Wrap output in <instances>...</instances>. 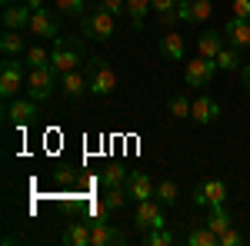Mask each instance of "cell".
<instances>
[{
    "label": "cell",
    "mask_w": 250,
    "mask_h": 246,
    "mask_svg": "<svg viewBox=\"0 0 250 246\" xmlns=\"http://www.w3.org/2000/svg\"><path fill=\"white\" fill-rule=\"evenodd\" d=\"M83 74H87V83H90V94L107 96V94L117 90V74H114V67H110L104 57H90L87 67H83Z\"/></svg>",
    "instance_id": "1"
},
{
    "label": "cell",
    "mask_w": 250,
    "mask_h": 246,
    "mask_svg": "<svg viewBox=\"0 0 250 246\" xmlns=\"http://www.w3.org/2000/svg\"><path fill=\"white\" fill-rule=\"evenodd\" d=\"M80 30H83V37L87 40H110L117 30V17L110 14V10H104V7H97V10H90L87 17H80Z\"/></svg>",
    "instance_id": "2"
},
{
    "label": "cell",
    "mask_w": 250,
    "mask_h": 246,
    "mask_svg": "<svg viewBox=\"0 0 250 246\" xmlns=\"http://www.w3.org/2000/svg\"><path fill=\"white\" fill-rule=\"evenodd\" d=\"M27 63L17 57H7L3 67H0V96L3 100H14L20 94V87H27Z\"/></svg>",
    "instance_id": "3"
},
{
    "label": "cell",
    "mask_w": 250,
    "mask_h": 246,
    "mask_svg": "<svg viewBox=\"0 0 250 246\" xmlns=\"http://www.w3.org/2000/svg\"><path fill=\"white\" fill-rule=\"evenodd\" d=\"M57 70L54 67H37L27 74V96H34L37 103H47L54 96V87H57Z\"/></svg>",
    "instance_id": "4"
},
{
    "label": "cell",
    "mask_w": 250,
    "mask_h": 246,
    "mask_svg": "<svg viewBox=\"0 0 250 246\" xmlns=\"http://www.w3.org/2000/svg\"><path fill=\"white\" fill-rule=\"evenodd\" d=\"M217 70H220V67H217V60H210V57L187 60V63H184V83L193 87V90H200V87H207V83L213 80Z\"/></svg>",
    "instance_id": "5"
},
{
    "label": "cell",
    "mask_w": 250,
    "mask_h": 246,
    "mask_svg": "<svg viewBox=\"0 0 250 246\" xmlns=\"http://www.w3.org/2000/svg\"><path fill=\"white\" fill-rule=\"evenodd\" d=\"M7 127H27V123H34L37 120V100L34 96H14V100H7Z\"/></svg>",
    "instance_id": "6"
},
{
    "label": "cell",
    "mask_w": 250,
    "mask_h": 246,
    "mask_svg": "<svg viewBox=\"0 0 250 246\" xmlns=\"http://www.w3.org/2000/svg\"><path fill=\"white\" fill-rule=\"evenodd\" d=\"M134 227L137 229H157V227H167V220H164V203L150 196V200H140L134 209Z\"/></svg>",
    "instance_id": "7"
},
{
    "label": "cell",
    "mask_w": 250,
    "mask_h": 246,
    "mask_svg": "<svg viewBox=\"0 0 250 246\" xmlns=\"http://www.w3.org/2000/svg\"><path fill=\"white\" fill-rule=\"evenodd\" d=\"M50 67L57 74H67V70H77L80 67V43H70L67 37L54 40V54H50Z\"/></svg>",
    "instance_id": "8"
},
{
    "label": "cell",
    "mask_w": 250,
    "mask_h": 246,
    "mask_svg": "<svg viewBox=\"0 0 250 246\" xmlns=\"http://www.w3.org/2000/svg\"><path fill=\"white\" fill-rule=\"evenodd\" d=\"M193 203H197V207H207V209L210 207H227V183L217 180V176L197 183V189H193Z\"/></svg>",
    "instance_id": "9"
},
{
    "label": "cell",
    "mask_w": 250,
    "mask_h": 246,
    "mask_svg": "<svg viewBox=\"0 0 250 246\" xmlns=\"http://www.w3.org/2000/svg\"><path fill=\"white\" fill-rule=\"evenodd\" d=\"M213 14V3L210 0H180V7H177V20L180 23H207V17Z\"/></svg>",
    "instance_id": "10"
},
{
    "label": "cell",
    "mask_w": 250,
    "mask_h": 246,
    "mask_svg": "<svg viewBox=\"0 0 250 246\" xmlns=\"http://www.w3.org/2000/svg\"><path fill=\"white\" fill-rule=\"evenodd\" d=\"M90 233H94V246H124L127 243V233L120 227H114L110 220H94Z\"/></svg>",
    "instance_id": "11"
},
{
    "label": "cell",
    "mask_w": 250,
    "mask_h": 246,
    "mask_svg": "<svg viewBox=\"0 0 250 246\" xmlns=\"http://www.w3.org/2000/svg\"><path fill=\"white\" fill-rule=\"evenodd\" d=\"M57 30H60V23L57 17L43 7V10H34V17H30V27H27V34L30 37H47V40H57Z\"/></svg>",
    "instance_id": "12"
},
{
    "label": "cell",
    "mask_w": 250,
    "mask_h": 246,
    "mask_svg": "<svg viewBox=\"0 0 250 246\" xmlns=\"http://www.w3.org/2000/svg\"><path fill=\"white\" fill-rule=\"evenodd\" d=\"M30 17H34V10L17 0V3H7L3 7V30H27L30 27Z\"/></svg>",
    "instance_id": "13"
},
{
    "label": "cell",
    "mask_w": 250,
    "mask_h": 246,
    "mask_svg": "<svg viewBox=\"0 0 250 246\" xmlns=\"http://www.w3.org/2000/svg\"><path fill=\"white\" fill-rule=\"evenodd\" d=\"M124 187H127V193H130V200H134V203L150 200V196H154V189H157L154 180H150L144 170H130V176H127V183H124Z\"/></svg>",
    "instance_id": "14"
},
{
    "label": "cell",
    "mask_w": 250,
    "mask_h": 246,
    "mask_svg": "<svg viewBox=\"0 0 250 246\" xmlns=\"http://www.w3.org/2000/svg\"><path fill=\"white\" fill-rule=\"evenodd\" d=\"M220 116V103L213 100V96H193V107H190V120L193 123H200V127H207Z\"/></svg>",
    "instance_id": "15"
},
{
    "label": "cell",
    "mask_w": 250,
    "mask_h": 246,
    "mask_svg": "<svg viewBox=\"0 0 250 246\" xmlns=\"http://www.w3.org/2000/svg\"><path fill=\"white\" fill-rule=\"evenodd\" d=\"M224 37H227V43L240 47V50H247V47H250V20L230 17L227 23H224Z\"/></svg>",
    "instance_id": "16"
},
{
    "label": "cell",
    "mask_w": 250,
    "mask_h": 246,
    "mask_svg": "<svg viewBox=\"0 0 250 246\" xmlns=\"http://www.w3.org/2000/svg\"><path fill=\"white\" fill-rule=\"evenodd\" d=\"M227 47V37H224V30H204L200 37H197V50H200V57H210L217 60V54Z\"/></svg>",
    "instance_id": "17"
},
{
    "label": "cell",
    "mask_w": 250,
    "mask_h": 246,
    "mask_svg": "<svg viewBox=\"0 0 250 246\" xmlns=\"http://www.w3.org/2000/svg\"><path fill=\"white\" fill-rule=\"evenodd\" d=\"M60 83H63V94L70 96V100H80L83 94H90L87 74H80V70H67V74H60Z\"/></svg>",
    "instance_id": "18"
},
{
    "label": "cell",
    "mask_w": 250,
    "mask_h": 246,
    "mask_svg": "<svg viewBox=\"0 0 250 246\" xmlns=\"http://www.w3.org/2000/svg\"><path fill=\"white\" fill-rule=\"evenodd\" d=\"M160 54H164L167 60H184V54H187V43H184V37H180V34L167 30V34L160 37Z\"/></svg>",
    "instance_id": "19"
},
{
    "label": "cell",
    "mask_w": 250,
    "mask_h": 246,
    "mask_svg": "<svg viewBox=\"0 0 250 246\" xmlns=\"http://www.w3.org/2000/svg\"><path fill=\"white\" fill-rule=\"evenodd\" d=\"M63 243L67 246H94L90 223H70V227L63 229Z\"/></svg>",
    "instance_id": "20"
},
{
    "label": "cell",
    "mask_w": 250,
    "mask_h": 246,
    "mask_svg": "<svg viewBox=\"0 0 250 246\" xmlns=\"http://www.w3.org/2000/svg\"><path fill=\"white\" fill-rule=\"evenodd\" d=\"M184 243H190V246H220V236L204 223V227H190V229H187Z\"/></svg>",
    "instance_id": "21"
},
{
    "label": "cell",
    "mask_w": 250,
    "mask_h": 246,
    "mask_svg": "<svg viewBox=\"0 0 250 246\" xmlns=\"http://www.w3.org/2000/svg\"><path fill=\"white\" fill-rule=\"evenodd\" d=\"M23 30H3V37H0V50H3V57H20L23 50H27V40L20 37Z\"/></svg>",
    "instance_id": "22"
},
{
    "label": "cell",
    "mask_w": 250,
    "mask_h": 246,
    "mask_svg": "<svg viewBox=\"0 0 250 246\" xmlns=\"http://www.w3.org/2000/svg\"><path fill=\"white\" fill-rule=\"evenodd\" d=\"M207 227H210L217 236H224V233L233 227V216L227 213V207H210V213H207Z\"/></svg>",
    "instance_id": "23"
},
{
    "label": "cell",
    "mask_w": 250,
    "mask_h": 246,
    "mask_svg": "<svg viewBox=\"0 0 250 246\" xmlns=\"http://www.w3.org/2000/svg\"><path fill=\"white\" fill-rule=\"evenodd\" d=\"M50 54H54V50H47V47H40V43L27 47V50H23V63H27V70H37V67H50Z\"/></svg>",
    "instance_id": "24"
},
{
    "label": "cell",
    "mask_w": 250,
    "mask_h": 246,
    "mask_svg": "<svg viewBox=\"0 0 250 246\" xmlns=\"http://www.w3.org/2000/svg\"><path fill=\"white\" fill-rule=\"evenodd\" d=\"M217 67H220V70H227V74L240 70V67H244V60H240V47L227 43V47H224V50L217 54Z\"/></svg>",
    "instance_id": "25"
},
{
    "label": "cell",
    "mask_w": 250,
    "mask_h": 246,
    "mask_svg": "<svg viewBox=\"0 0 250 246\" xmlns=\"http://www.w3.org/2000/svg\"><path fill=\"white\" fill-rule=\"evenodd\" d=\"M127 200H130L127 187H110L107 193H104V207L110 209V216H114V213H120V209L127 207Z\"/></svg>",
    "instance_id": "26"
},
{
    "label": "cell",
    "mask_w": 250,
    "mask_h": 246,
    "mask_svg": "<svg viewBox=\"0 0 250 246\" xmlns=\"http://www.w3.org/2000/svg\"><path fill=\"white\" fill-rule=\"evenodd\" d=\"M144 243L147 246H173L177 236H173L167 227H157V229H147V233H144Z\"/></svg>",
    "instance_id": "27"
},
{
    "label": "cell",
    "mask_w": 250,
    "mask_h": 246,
    "mask_svg": "<svg viewBox=\"0 0 250 246\" xmlns=\"http://www.w3.org/2000/svg\"><path fill=\"white\" fill-rule=\"evenodd\" d=\"M147 10H150V0H127V14H130V23H134V30L144 27V20H147Z\"/></svg>",
    "instance_id": "28"
},
{
    "label": "cell",
    "mask_w": 250,
    "mask_h": 246,
    "mask_svg": "<svg viewBox=\"0 0 250 246\" xmlns=\"http://www.w3.org/2000/svg\"><path fill=\"white\" fill-rule=\"evenodd\" d=\"M177 7H180V0H150V10H157V17L164 23L177 20Z\"/></svg>",
    "instance_id": "29"
},
{
    "label": "cell",
    "mask_w": 250,
    "mask_h": 246,
    "mask_svg": "<svg viewBox=\"0 0 250 246\" xmlns=\"http://www.w3.org/2000/svg\"><path fill=\"white\" fill-rule=\"evenodd\" d=\"M127 176H130V173L124 170V167H107V170L100 173V183H104V189H110V187H124V183H127Z\"/></svg>",
    "instance_id": "30"
},
{
    "label": "cell",
    "mask_w": 250,
    "mask_h": 246,
    "mask_svg": "<svg viewBox=\"0 0 250 246\" xmlns=\"http://www.w3.org/2000/svg\"><path fill=\"white\" fill-rule=\"evenodd\" d=\"M154 196L164 207H173V203H177V183H173V180H160L157 189H154Z\"/></svg>",
    "instance_id": "31"
},
{
    "label": "cell",
    "mask_w": 250,
    "mask_h": 246,
    "mask_svg": "<svg viewBox=\"0 0 250 246\" xmlns=\"http://www.w3.org/2000/svg\"><path fill=\"white\" fill-rule=\"evenodd\" d=\"M54 3H57V10H60V14H67V17H77V20L90 14L83 0H54Z\"/></svg>",
    "instance_id": "32"
},
{
    "label": "cell",
    "mask_w": 250,
    "mask_h": 246,
    "mask_svg": "<svg viewBox=\"0 0 250 246\" xmlns=\"http://www.w3.org/2000/svg\"><path fill=\"white\" fill-rule=\"evenodd\" d=\"M190 107H193V100H187L184 94L170 96V114H173V116H180V120L187 116V120H190Z\"/></svg>",
    "instance_id": "33"
},
{
    "label": "cell",
    "mask_w": 250,
    "mask_h": 246,
    "mask_svg": "<svg viewBox=\"0 0 250 246\" xmlns=\"http://www.w3.org/2000/svg\"><path fill=\"white\" fill-rule=\"evenodd\" d=\"M100 7L110 10L114 17H124V14H127V0H100Z\"/></svg>",
    "instance_id": "34"
},
{
    "label": "cell",
    "mask_w": 250,
    "mask_h": 246,
    "mask_svg": "<svg viewBox=\"0 0 250 246\" xmlns=\"http://www.w3.org/2000/svg\"><path fill=\"white\" fill-rule=\"evenodd\" d=\"M244 243V236H240V233H237V229H227V233H224V236H220V246H240Z\"/></svg>",
    "instance_id": "35"
},
{
    "label": "cell",
    "mask_w": 250,
    "mask_h": 246,
    "mask_svg": "<svg viewBox=\"0 0 250 246\" xmlns=\"http://www.w3.org/2000/svg\"><path fill=\"white\" fill-rule=\"evenodd\" d=\"M233 17L250 20V0H233Z\"/></svg>",
    "instance_id": "36"
},
{
    "label": "cell",
    "mask_w": 250,
    "mask_h": 246,
    "mask_svg": "<svg viewBox=\"0 0 250 246\" xmlns=\"http://www.w3.org/2000/svg\"><path fill=\"white\" fill-rule=\"evenodd\" d=\"M240 80H244V87L250 90V63H244V67H240Z\"/></svg>",
    "instance_id": "37"
},
{
    "label": "cell",
    "mask_w": 250,
    "mask_h": 246,
    "mask_svg": "<svg viewBox=\"0 0 250 246\" xmlns=\"http://www.w3.org/2000/svg\"><path fill=\"white\" fill-rule=\"evenodd\" d=\"M23 3H27L30 10H43V7H47V0H23Z\"/></svg>",
    "instance_id": "38"
},
{
    "label": "cell",
    "mask_w": 250,
    "mask_h": 246,
    "mask_svg": "<svg viewBox=\"0 0 250 246\" xmlns=\"http://www.w3.org/2000/svg\"><path fill=\"white\" fill-rule=\"evenodd\" d=\"M7 3H17V0H3V7H7Z\"/></svg>",
    "instance_id": "39"
}]
</instances>
